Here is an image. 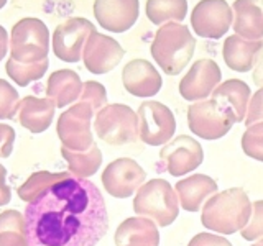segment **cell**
Segmentation results:
<instances>
[{
  "mask_svg": "<svg viewBox=\"0 0 263 246\" xmlns=\"http://www.w3.org/2000/svg\"><path fill=\"white\" fill-rule=\"evenodd\" d=\"M10 57L16 63L30 64L48 57L49 31L46 23L40 18H22L12 28L10 35Z\"/></svg>",
  "mask_w": 263,
  "mask_h": 246,
  "instance_id": "5",
  "label": "cell"
},
{
  "mask_svg": "<svg viewBox=\"0 0 263 246\" xmlns=\"http://www.w3.org/2000/svg\"><path fill=\"white\" fill-rule=\"evenodd\" d=\"M145 12L153 25L181 23L187 13V0H146Z\"/></svg>",
  "mask_w": 263,
  "mask_h": 246,
  "instance_id": "26",
  "label": "cell"
},
{
  "mask_svg": "<svg viewBox=\"0 0 263 246\" xmlns=\"http://www.w3.org/2000/svg\"><path fill=\"white\" fill-rule=\"evenodd\" d=\"M234 31L237 36L249 41H261L263 38V0H235Z\"/></svg>",
  "mask_w": 263,
  "mask_h": 246,
  "instance_id": "19",
  "label": "cell"
},
{
  "mask_svg": "<svg viewBox=\"0 0 263 246\" xmlns=\"http://www.w3.org/2000/svg\"><path fill=\"white\" fill-rule=\"evenodd\" d=\"M122 82L128 94L142 98L156 95L163 86L160 72L146 59H134L127 63L122 71Z\"/></svg>",
  "mask_w": 263,
  "mask_h": 246,
  "instance_id": "17",
  "label": "cell"
},
{
  "mask_svg": "<svg viewBox=\"0 0 263 246\" xmlns=\"http://www.w3.org/2000/svg\"><path fill=\"white\" fill-rule=\"evenodd\" d=\"M8 35H7V31H5V28L0 25V63L4 61V57H5V54H7V51H8Z\"/></svg>",
  "mask_w": 263,
  "mask_h": 246,
  "instance_id": "39",
  "label": "cell"
},
{
  "mask_svg": "<svg viewBox=\"0 0 263 246\" xmlns=\"http://www.w3.org/2000/svg\"><path fill=\"white\" fill-rule=\"evenodd\" d=\"M187 246H232L229 240L224 236L214 235V233H197L193 236V240L189 241Z\"/></svg>",
  "mask_w": 263,
  "mask_h": 246,
  "instance_id": "36",
  "label": "cell"
},
{
  "mask_svg": "<svg viewBox=\"0 0 263 246\" xmlns=\"http://www.w3.org/2000/svg\"><path fill=\"white\" fill-rule=\"evenodd\" d=\"M79 104L87 105L94 113H97L99 110H102L107 105V92L105 87L101 84V82L96 80H87L82 84V90L79 95Z\"/></svg>",
  "mask_w": 263,
  "mask_h": 246,
  "instance_id": "30",
  "label": "cell"
},
{
  "mask_svg": "<svg viewBox=\"0 0 263 246\" xmlns=\"http://www.w3.org/2000/svg\"><path fill=\"white\" fill-rule=\"evenodd\" d=\"M92 115L94 112L84 104L72 105L69 110L60 115L56 131L64 148L72 151H87L94 145L92 128H90Z\"/></svg>",
  "mask_w": 263,
  "mask_h": 246,
  "instance_id": "10",
  "label": "cell"
},
{
  "mask_svg": "<svg viewBox=\"0 0 263 246\" xmlns=\"http://www.w3.org/2000/svg\"><path fill=\"white\" fill-rule=\"evenodd\" d=\"M252 217V202L243 189L216 192L202 205V225L211 232L232 235L242 232Z\"/></svg>",
  "mask_w": 263,
  "mask_h": 246,
  "instance_id": "2",
  "label": "cell"
},
{
  "mask_svg": "<svg viewBox=\"0 0 263 246\" xmlns=\"http://www.w3.org/2000/svg\"><path fill=\"white\" fill-rule=\"evenodd\" d=\"M138 136L150 146L166 145L176 131V118L171 109L156 100H146L140 105Z\"/></svg>",
  "mask_w": 263,
  "mask_h": 246,
  "instance_id": "7",
  "label": "cell"
},
{
  "mask_svg": "<svg viewBox=\"0 0 263 246\" xmlns=\"http://www.w3.org/2000/svg\"><path fill=\"white\" fill-rule=\"evenodd\" d=\"M5 5H7V0H0V10H2Z\"/></svg>",
  "mask_w": 263,
  "mask_h": 246,
  "instance_id": "40",
  "label": "cell"
},
{
  "mask_svg": "<svg viewBox=\"0 0 263 246\" xmlns=\"http://www.w3.org/2000/svg\"><path fill=\"white\" fill-rule=\"evenodd\" d=\"M117 246H158L160 233L156 223L146 217H130L123 220L115 232Z\"/></svg>",
  "mask_w": 263,
  "mask_h": 246,
  "instance_id": "21",
  "label": "cell"
},
{
  "mask_svg": "<svg viewBox=\"0 0 263 246\" xmlns=\"http://www.w3.org/2000/svg\"><path fill=\"white\" fill-rule=\"evenodd\" d=\"M194 48L196 38L186 25L170 22L156 31L150 51L155 63L168 76H178L193 59Z\"/></svg>",
  "mask_w": 263,
  "mask_h": 246,
  "instance_id": "3",
  "label": "cell"
},
{
  "mask_svg": "<svg viewBox=\"0 0 263 246\" xmlns=\"http://www.w3.org/2000/svg\"><path fill=\"white\" fill-rule=\"evenodd\" d=\"M222 72L216 61L199 59L196 61L186 76L179 82V94L187 102L205 100L220 84Z\"/></svg>",
  "mask_w": 263,
  "mask_h": 246,
  "instance_id": "15",
  "label": "cell"
},
{
  "mask_svg": "<svg viewBox=\"0 0 263 246\" xmlns=\"http://www.w3.org/2000/svg\"><path fill=\"white\" fill-rule=\"evenodd\" d=\"M243 121L247 127L253 125V123L263 121V89H258L257 92H255V95L250 98Z\"/></svg>",
  "mask_w": 263,
  "mask_h": 246,
  "instance_id": "34",
  "label": "cell"
},
{
  "mask_svg": "<svg viewBox=\"0 0 263 246\" xmlns=\"http://www.w3.org/2000/svg\"><path fill=\"white\" fill-rule=\"evenodd\" d=\"M138 0H94V16L101 28L110 33L130 30L138 20Z\"/></svg>",
  "mask_w": 263,
  "mask_h": 246,
  "instance_id": "16",
  "label": "cell"
},
{
  "mask_svg": "<svg viewBox=\"0 0 263 246\" xmlns=\"http://www.w3.org/2000/svg\"><path fill=\"white\" fill-rule=\"evenodd\" d=\"M94 128L97 136L107 145L134 143L138 138V115L123 104L105 105L96 115Z\"/></svg>",
  "mask_w": 263,
  "mask_h": 246,
  "instance_id": "6",
  "label": "cell"
},
{
  "mask_svg": "<svg viewBox=\"0 0 263 246\" xmlns=\"http://www.w3.org/2000/svg\"><path fill=\"white\" fill-rule=\"evenodd\" d=\"M49 68V61L48 57L43 61L38 63H30V64H23V63H16L12 57L5 63V71L13 82H16V86L20 87H27L30 82H35L41 79L46 74Z\"/></svg>",
  "mask_w": 263,
  "mask_h": 246,
  "instance_id": "28",
  "label": "cell"
},
{
  "mask_svg": "<svg viewBox=\"0 0 263 246\" xmlns=\"http://www.w3.org/2000/svg\"><path fill=\"white\" fill-rule=\"evenodd\" d=\"M252 246H263V240H260L258 243H253Z\"/></svg>",
  "mask_w": 263,
  "mask_h": 246,
  "instance_id": "41",
  "label": "cell"
},
{
  "mask_svg": "<svg viewBox=\"0 0 263 246\" xmlns=\"http://www.w3.org/2000/svg\"><path fill=\"white\" fill-rule=\"evenodd\" d=\"M211 95L212 100H216L234 118L235 123L245 120L252 95L249 84H245L240 79H229L214 89Z\"/></svg>",
  "mask_w": 263,
  "mask_h": 246,
  "instance_id": "18",
  "label": "cell"
},
{
  "mask_svg": "<svg viewBox=\"0 0 263 246\" xmlns=\"http://www.w3.org/2000/svg\"><path fill=\"white\" fill-rule=\"evenodd\" d=\"M54 109L56 107L49 98L28 95L20 100L18 109H16V117H18L22 127L31 133H43L53 123Z\"/></svg>",
  "mask_w": 263,
  "mask_h": 246,
  "instance_id": "22",
  "label": "cell"
},
{
  "mask_svg": "<svg viewBox=\"0 0 263 246\" xmlns=\"http://www.w3.org/2000/svg\"><path fill=\"white\" fill-rule=\"evenodd\" d=\"M242 150L247 156L263 162V121L247 127L242 136Z\"/></svg>",
  "mask_w": 263,
  "mask_h": 246,
  "instance_id": "29",
  "label": "cell"
},
{
  "mask_svg": "<svg viewBox=\"0 0 263 246\" xmlns=\"http://www.w3.org/2000/svg\"><path fill=\"white\" fill-rule=\"evenodd\" d=\"M69 172H48V171H40V172H35V174H31L27 182H25L23 186L18 187V197L23 200V202H31L35 200L38 195L45 194L46 191L51 186H54L56 182H60V180L63 179H68Z\"/></svg>",
  "mask_w": 263,
  "mask_h": 246,
  "instance_id": "27",
  "label": "cell"
},
{
  "mask_svg": "<svg viewBox=\"0 0 263 246\" xmlns=\"http://www.w3.org/2000/svg\"><path fill=\"white\" fill-rule=\"evenodd\" d=\"M94 31V23L81 16H72L58 25L53 33L54 56L63 63H79L82 59L86 41Z\"/></svg>",
  "mask_w": 263,
  "mask_h": 246,
  "instance_id": "12",
  "label": "cell"
},
{
  "mask_svg": "<svg viewBox=\"0 0 263 246\" xmlns=\"http://www.w3.org/2000/svg\"><path fill=\"white\" fill-rule=\"evenodd\" d=\"M146 172L135 159L120 158L112 161L102 172V184L107 194L127 199L143 186Z\"/></svg>",
  "mask_w": 263,
  "mask_h": 246,
  "instance_id": "13",
  "label": "cell"
},
{
  "mask_svg": "<svg viewBox=\"0 0 263 246\" xmlns=\"http://www.w3.org/2000/svg\"><path fill=\"white\" fill-rule=\"evenodd\" d=\"M123 54L125 51L117 39L94 31L90 33L84 45L82 61H84V66L89 72L101 76V74H107L117 68Z\"/></svg>",
  "mask_w": 263,
  "mask_h": 246,
  "instance_id": "14",
  "label": "cell"
},
{
  "mask_svg": "<svg viewBox=\"0 0 263 246\" xmlns=\"http://www.w3.org/2000/svg\"><path fill=\"white\" fill-rule=\"evenodd\" d=\"M234 23V12L226 0H201L193 8L191 27L197 36L219 39Z\"/></svg>",
  "mask_w": 263,
  "mask_h": 246,
  "instance_id": "11",
  "label": "cell"
},
{
  "mask_svg": "<svg viewBox=\"0 0 263 246\" xmlns=\"http://www.w3.org/2000/svg\"><path fill=\"white\" fill-rule=\"evenodd\" d=\"M61 154L69 164L71 174L76 177H82V179L94 176L102 164V153L96 143L90 146L87 151H72L63 146Z\"/></svg>",
  "mask_w": 263,
  "mask_h": 246,
  "instance_id": "25",
  "label": "cell"
},
{
  "mask_svg": "<svg viewBox=\"0 0 263 246\" xmlns=\"http://www.w3.org/2000/svg\"><path fill=\"white\" fill-rule=\"evenodd\" d=\"M0 246H30L27 235L16 232H2L0 233Z\"/></svg>",
  "mask_w": 263,
  "mask_h": 246,
  "instance_id": "37",
  "label": "cell"
},
{
  "mask_svg": "<svg viewBox=\"0 0 263 246\" xmlns=\"http://www.w3.org/2000/svg\"><path fill=\"white\" fill-rule=\"evenodd\" d=\"M15 130L10 125L0 123V158H8L13 150Z\"/></svg>",
  "mask_w": 263,
  "mask_h": 246,
  "instance_id": "35",
  "label": "cell"
},
{
  "mask_svg": "<svg viewBox=\"0 0 263 246\" xmlns=\"http://www.w3.org/2000/svg\"><path fill=\"white\" fill-rule=\"evenodd\" d=\"M5 177H7V169L0 164V207H4L12 199V192H10V187L7 186L5 182Z\"/></svg>",
  "mask_w": 263,
  "mask_h": 246,
  "instance_id": "38",
  "label": "cell"
},
{
  "mask_svg": "<svg viewBox=\"0 0 263 246\" xmlns=\"http://www.w3.org/2000/svg\"><path fill=\"white\" fill-rule=\"evenodd\" d=\"M134 210L138 217L153 220L156 227H168L178 218V195L168 180L152 179L137 191Z\"/></svg>",
  "mask_w": 263,
  "mask_h": 246,
  "instance_id": "4",
  "label": "cell"
},
{
  "mask_svg": "<svg viewBox=\"0 0 263 246\" xmlns=\"http://www.w3.org/2000/svg\"><path fill=\"white\" fill-rule=\"evenodd\" d=\"M175 192L181 207L187 212H197L209 197L217 192V182L205 174H193L178 180Z\"/></svg>",
  "mask_w": 263,
  "mask_h": 246,
  "instance_id": "20",
  "label": "cell"
},
{
  "mask_svg": "<svg viewBox=\"0 0 263 246\" xmlns=\"http://www.w3.org/2000/svg\"><path fill=\"white\" fill-rule=\"evenodd\" d=\"M242 236L247 241L263 240V200L252 203V217L242 228Z\"/></svg>",
  "mask_w": 263,
  "mask_h": 246,
  "instance_id": "32",
  "label": "cell"
},
{
  "mask_svg": "<svg viewBox=\"0 0 263 246\" xmlns=\"http://www.w3.org/2000/svg\"><path fill=\"white\" fill-rule=\"evenodd\" d=\"M261 41H249L240 36H227L222 48V56L227 64L235 72H247L253 68L255 57L261 49Z\"/></svg>",
  "mask_w": 263,
  "mask_h": 246,
  "instance_id": "24",
  "label": "cell"
},
{
  "mask_svg": "<svg viewBox=\"0 0 263 246\" xmlns=\"http://www.w3.org/2000/svg\"><path fill=\"white\" fill-rule=\"evenodd\" d=\"M82 80L78 72L71 69H58L48 79L46 95L56 109H64L69 104L79 100Z\"/></svg>",
  "mask_w": 263,
  "mask_h": 246,
  "instance_id": "23",
  "label": "cell"
},
{
  "mask_svg": "<svg viewBox=\"0 0 263 246\" xmlns=\"http://www.w3.org/2000/svg\"><path fill=\"white\" fill-rule=\"evenodd\" d=\"M204 161V151L199 141H196L193 136L179 135L175 139L163 146L160 153L158 171H168L171 176L179 177L187 172L199 168Z\"/></svg>",
  "mask_w": 263,
  "mask_h": 246,
  "instance_id": "9",
  "label": "cell"
},
{
  "mask_svg": "<svg viewBox=\"0 0 263 246\" xmlns=\"http://www.w3.org/2000/svg\"><path fill=\"white\" fill-rule=\"evenodd\" d=\"M234 118L216 100H202L187 107V125L196 136L202 139H219L226 136L234 125Z\"/></svg>",
  "mask_w": 263,
  "mask_h": 246,
  "instance_id": "8",
  "label": "cell"
},
{
  "mask_svg": "<svg viewBox=\"0 0 263 246\" xmlns=\"http://www.w3.org/2000/svg\"><path fill=\"white\" fill-rule=\"evenodd\" d=\"M2 232H16L27 235L25 215L16 210H5L4 213H0V233Z\"/></svg>",
  "mask_w": 263,
  "mask_h": 246,
  "instance_id": "33",
  "label": "cell"
},
{
  "mask_svg": "<svg viewBox=\"0 0 263 246\" xmlns=\"http://www.w3.org/2000/svg\"><path fill=\"white\" fill-rule=\"evenodd\" d=\"M30 246H96L109 220L101 191L87 179L69 176L25 209Z\"/></svg>",
  "mask_w": 263,
  "mask_h": 246,
  "instance_id": "1",
  "label": "cell"
},
{
  "mask_svg": "<svg viewBox=\"0 0 263 246\" xmlns=\"http://www.w3.org/2000/svg\"><path fill=\"white\" fill-rule=\"evenodd\" d=\"M20 95L16 89L4 79H0V120H12L16 115Z\"/></svg>",
  "mask_w": 263,
  "mask_h": 246,
  "instance_id": "31",
  "label": "cell"
}]
</instances>
